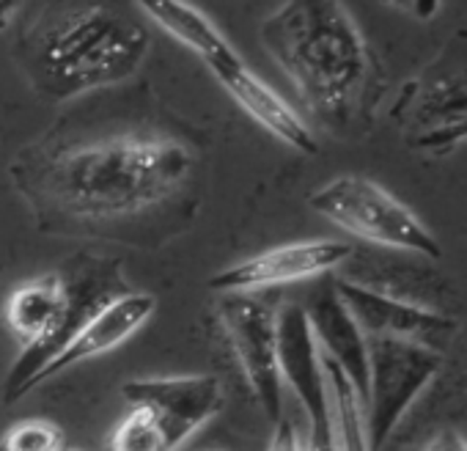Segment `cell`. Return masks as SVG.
<instances>
[{
    "label": "cell",
    "instance_id": "obj_1",
    "mask_svg": "<svg viewBox=\"0 0 467 451\" xmlns=\"http://www.w3.org/2000/svg\"><path fill=\"white\" fill-rule=\"evenodd\" d=\"M195 149L154 127H121L94 135L42 138L12 163L20 193L64 220H121L143 215L192 179Z\"/></svg>",
    "mask_w": 467,
    "mask_h": 451
},
{
    "label": "cell",
    "instance_id": "obj_2",
    "mask_svg": "<svg viewBox=\"0 0 467 451\" xmlns=\"http://www.w3.org/2000/svg\"><path fill=\"white\" fill-rule=\"evenodd\" d=\"M259 34L306 110L327 130H347L377 108L385 67L341 0H286Z\"/></svg>",
    "mask_w": 467,
    "mask_h": 451
},
{
    "label": "cell",
    "instance_id": "obj_3",
    "mask_svg": "<svg viewBox=\"0 0 467 451\" xmlns=\"http://www.w3.org/2000/svg\"><path fill=\"white\" fill-rule=\"evenodd\" d=\"M149 47L132 0H50L20 31L15 58L42 100L67 102L127 83Z\"/></svg>",
    "mask_w": 467,
    "mask_h": 451
},
{
    "label": "cell",
    "instance_id": "obj_4",
    "mask_svg": "<svg viewBox=\"0 0 467 451\" xmlns=\"http://www.w3.org/2000/svg\"><path fill=\"white\" fill-rule=\"evenodd\" d=\"M113 298V289L102 287L99 281H91L75 292V287L61 273H45L17 287L4 306V320L9 330L26 344V355L17 361L6 383L4 402L15 404L23 399L26 383L72 339V333L97 309Z\"/></svg>",
    "mask_w": 467,
    "mask_h": 451
},
{
    "label": "cell",
    "instance_id": "obj_5",
    "mask_svg": "<svg viewBox=\"0 0 467 451\" xmlns=\"http://www.w3.org/2000/svg\"><path fill=\"white\" fill-rule=\"evenodd\" d=\"M308 206L366 243L420 254L426 259L442 257V248L426 223L374 179L358 173L336 176L308 195Z\"/></svg>",
    "mask_w": 467,
    "mask_h": 451
},
{
    "label": "cell",
    "instance_id": "obj_6",
    "mask_svg": "<svg viewBox=\"0 0 467 451\" xmlns=\"http://www.w3.org/2000/svg\"><path fill=\"white\" fill-rule=\"evenodd\" d=\"M442 352L434 344L374 336L368 339V388L363 399L371 451H379L404 413L440 374Z\"/></svg>",
    "mask_w": 467,
    "mask_h": 451
},
{
    "label": "cell",
    "instance_id": "obj_7",
    "mask_svg": "<svg viewBox=\"0 0 467 451\" xmlns=\"http://www.w3.org/2000/svg\"><path fill=\"white\" fill-rule=\"evenodd\" d=\"M217 317L240 363V372L265 410L275 424L284 415V377L278 363V311L256 295H220Z\"/></svg>",
    "mask_w": 467,
    "mask_h": 451
},
{
    "label": "cell",
    "instance_id": "obj_8",
    "mask_svg": "<svg viewBox=\"0 0 467 451\" xmlns=\"http://www.w3.org/2000/svg\"><path fill=\"white\" fill-rule=\"evenodd\" d=\"M121 396L130 407L140 410L157 432L162 451H179L198 429L220 415L225 402L223 383L214 374L130 380L121 385Z\"/></svg>",
    "mask_w": 467,
    "mask_h": 451
},
{
    "label": "cell",
    "instance_id": "obj_9",
    "mask_svg": "<svg viewBox=\"0 0 467 451\" xmlns=\"http://www.w3.org/2000/svg\"><path fill=\"white\" fill-rule=\"evenodd\" d=\"M352 257V246L344 240H303L262 251L240 265H231L209 278V289L217 295H254L259 289L308 281L338 270Z\"/></svg>",
    "mask_w": 467,
    "mask_h": 451
},
{
    "label": "cell",
    "instance_id": "obj_10",
    "mask_svg": "<svg viewBox=\"0 0 467 451\" xmlns=\"http://www.w3.org/2000/svg\"><path fill=\"white\" fill-rule=\"evenodd\" d=\"M393 116L412 124L420 149H442L467 138V67L423 72L401 89Z\"/></svg>",
    "mask_w": 467,
    "mask_h": 451
},
{
    "label": "cell",
    "instance_id": "obj_11",
    "mask_svg": "<svg viewBox=\"0 0 467 451\" xmlns=\"http://www.w3.org/2000/svg\"><path fill=\"white\" fill-rule=\"evenodd\" d=\"M157 300L149 292H124L116 295L113 300H108L102 309H97L75 333L72 339L26 383L23 396L31 393L34 388L45 385L47 380L58 377L61 372L83 363V361H94L116 347H121L132 333H138L149 317L154 314Z\"/></svg>",
    "mask_w": 467,
    "mask_h": 451
},
{
    "label": "cell",
    "instance_id": "obj_12",
    "mask_svg": "<svg viewBox=\"0 0 467 451\" xmlns=\"http://www.w3.org/2000/svg\"><path fill=\"white\" fill-rule=\"evenodd\" d=\"M206 67L212 69L214 80L231 94V100L237 102L259 127H265L270 135H275L281 143L297 149L300 154H317L319 152L314 130L300 119V113L273 86H267L237 56V50L228 47L225 53L206 61Z\"/></svg>",
    "mask_w": 467,
    "mask_h": 451
},
{
    "label": "cell",
    "instance_id": "obj_13",
    "mask_svg": "<svg viewBox=\"0 0 467 451\" xmlns=\"http://www.w3.org/2000/svg\"><path fill=\"white\" fill-rule=\"evenodd\" d=\"M333 289L366 333V339L374 336H393V339H412L431 344L440 336H448L456 330V322L440 311H431L426 306L385 295L379 289H371L355 278H333Z\"/></svg>",
    "mask_w": 467,
    "mask_h": 451
},
{
    "label": "cell",
    "instance_id": "obj_14",
    "mask_svg": "<svg viewBox=\"0 0 467 451\" xmlns=\"http://www.w3.org/2000/svg\"><path fill=\"white\" fill-rule=\"evenodd\" d=\"M306 314L319 344V352L327 355L349 377L363 402L368 388V339L344 306V300L338 298V292L333 289V284L311 298Z\"/></svg>",
    "mask_w": 467,
    "mask_h": 451
},
{
    "label": "cell",
    "instance_id": "obj_15",
    "mask_svg": "<svg viewBox=\"0 0 467 451\" xmlns=\"http://www.w3.org/2000/svg\"><path fill=\"white\" fill-rule=\"evenodd\" d=\"M132 4L176 42L198 53L203 61H212L214 56L231 47L223 34L209 23V17L190 6L187 0H132Z\"/></svg>",
    "mask_w": 467,
    "mask_h": 451
},
{
    "label": "cell",
    "instance_id": "obj_16",
    "mask_svg": "<svg viewBox=\"0 0 467 451\" xmlns=\"http://www.w3.org/2000/svg\"><path fill=\"white\" fill-rule=\"evenodd\" d=\"M322 369H325L327 396H330L333 451H371L368 432H366L363 402H360L355 385L349 383V377L327 355H322Z\"/></svg>",
    "mask_w": 467,
    "mask_h": 451
},
{
    "label": "cell",
    "instance_id": "obj_17",
    "mask_svg": "<svg viewBox=\"0 0 467 451\" xmlns=\"http://www.w3.org/2000/svg\"><path fill=\"white\" fill-rule=\"evenodd\" d=\"M67 435L56 421L47 418H28L9 426L0 440V451H64Z\"/></svg>",
    "mask_w": 467,
    "mask_h": 451
},
{
    "label": "cell",
    "instance_id": "obj_18",
    "mask_svg": "<svg viewBox=\"0 0 467 451\" xmlns=\"http://www.w3.org/2000/svg\"><path fill=\"white\" fill-rule=\"evenodd\" d=\"M267 451H306V440H303L297 424L286 413L281 415V421H275V432H273Z\"/></svg>",
    "mask_w": 467,
    "mask_h": 451
},
{
    "label": "cell",
    "instance_id": "obj_19",
    "mask_svg": "<svg viewBox=\"0 0 467 451\" xmlns=\"http://www.w3.org/2000/svg\"><path fill=\"white\" fill-rule=\"evenodd\" d=\"M382 6L388 9H396V12H404L420 23H429L440 15L442 9V0H379Z\"/></svg>",
    "mask_w": 467,
    "mask_h": 451
},
{
    "label": "cell",
    "instance_id": "obj_20",
    "mask_svg": "<svg viewBox=\"0 0 467 451\" xmlns=\"http://www.w3.org/2000/svg\"><path fill=\"white\" fill-rule=\"evenodd\" d=\"M420 451H467V437L459 429H440Z\"/></svg>",
    "mask_w": 467,
    "mask_h": 451
},
{
    "label": "cell",
    "instance_id": "obj_21",
    "mask_svg": "<svg viewBox=\"0 0 467 451\" xmlns=\"http://www.w3.org/2000/svg\"><path fill=\"white\" fill-rule=\"evenodd\" d=\"M26 0H0V28H6L12 23V17L20 12V6Z\"/></svg>",
    "mask_w": 467,
    "mask_h": 451
},
{
    "label": "cell",
    "instance_id": "obj_22",
    "mask_svg": "<svg viewBox=\"0 0 467 451\" xmlns=\"http://www.w3.org/2000/svg\"><path fill=\"white\" fill-rule=\"evenodd\" d=\"M203 451H223V448H203Z\"/></svg>",
    "mask_w": 467,
    "mask_h": 451
},
{
    "label": "cell",
    "instance_id": "obj_23",
    "mask_svg": "<svg viewBox=\"0 0 467 451\" xmlns=\"http://www.w3.org/2000/svg\"><path fill=\"white\" fill-rule=\"evenodd\" d=\"M64 451H80V448H64Z\"/></svg>",
    "mask_w": 467,
    "mask_h": 451
}]
</instances>
